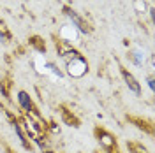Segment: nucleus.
Wrapping results in <instances>:
<instances>
[{
    "label": "nucleus",
    "mask_w": 155,
    "mask_h": 153,
    "mask_svg": "<svg viewBox=\"0 0 155 153\" xmlns=\"http://www.w3.org/2000/svg\"><path fill=\"white\" fill-rule=\"evenodd\" d=\"M18 102L19 106L23 107V111L27 113V115L30 116H37V118H41V113H39L37 106L34 104V100H32V97L25 92V90H19L18 92Z\"/></svg>",
    "instance_id": "obj_3"
},
{
    "label": "nucleus",
    "mask_w": 155,
    "mask_h": 153,
    "mask_svg": "<svg viewBox=\"0 0 155 153\" xmlns=\"http://www.w3.org/2000/svg\"><path fill=\"white\" fill-rule=\"evenodd\" d=\"M28 44L35 49V51L46 55V42H44V39L41 37V35H32V37L28 39Z\"/></svg>",
    "instance_id": "obj_9"
},
{
    "label": "nucleus",
    "mask_w": 155,
    "mask_h": 153,
    "mask_svg": "<svg viewBox=\"0 0 155 153\" xmlns=\"http://www.w3.org/2000/svg\"><path fill=\"white\" fill-rule=\"evenodd\" d=\"M12 127H14V130H16V134H18L19 141L23 144V148H25V150H32L30 135H28V132H27V129H25V125H23V118H14V120H12Z\"/></svg>",
    "instance_id": "obj_5"
},
{
    "label": "nucleus",
    "mask_w": 155,
    "mask_h": 153,
    "mask_svg": "<svg viewBox=\"0 0 155 153\" xmlns=\"http://www.w3.org/2000/svg\"><path fill=\"white\" fill-rule=\"evenodd\" d=\"M42 153H53V151H49V150H46V151H42Z\"/></svg>",
    "instance_id": "obj_12"
},
{
    "label": "nucleus",
    "mask_w": 155,
    "mask_h": 153,
    "mask_svg": "<svg viewBox=\"0 0 155 153\" xmlns=\"http://www.w3.org/2000/svg\"><path fill=\"white\" fill-rule=\"evenodd\" d=\"M120 74H122V77H124V81H125V85H127V88L134 93V95H141V85H139V81L134 77V74L129 70V69H125V67H122L120 65Z\"/></svg>",
    "instance_id": "obj_6"
},
{
    "label": "nucleus",
    "mask_w": 155,
    "mask_h": 153,
    "mask_svg": "<svg viewBox=\"0 0 155 153\" xmlns=\"http://www.w3.org/2000/svg\"><path fill=\"white\" fill-rule=\"evenodd\" d=\"M58 113H60V118H62V122L65 125L74 127V129H79V127H81V120H79L72 111H69L65 106H58Z\"/></svg>",
    "instance_id": "obj_7"
},
{
    "label": "nucleus",
    "mask_w": 155,
    "mask_h": 153,
    "mask_svg": "<svg viewBox=\"0 0 155 153\" xmlns=\"http://www.w3.org/2000/svg\"><path fill=\"white\" fill-rule=\"evenodd\" d=\"M146 83H148V86H150V90L153 92V90H155V85H153V76H152V74L146 77Z\"/></svg>",
    "instance_id": "obj_11"
},
{
    "label": "nucleus",
    "mask_w": 155,
    "mask_h": 153,
    "mask_svg": "<svg viewBox=\"0 0 155 153\" xmlns=\"http://www.w3.org/2000/svg\"><path fill=\"white\" fill-rule=\"evenodd\" d=\"M127 122H130L132 125H136V129L143 130L145 134L153 135V123H152V120H145V118H139V116L127 115Z\"/></svg>",
    "instance_id": "obj_8"
},
{
    "label": "nucleus",
    "mask_w": 155,
    "mask_h": 153,
    "mask_svg": "<svg viewBox=\"0 0 155 153\" xmlns=\"http://www.w3.org/2000/svg\"><path fill=\"white\" fill-rule=\"evenodd\" d=\"M64 12H65L69 18H71L72 25H74V27L81 32V34H92V27L87 23V19H83L79 14H78V12H74V11L71 9V7H67V5L64 7Z\"/></svg>",
    "instance_id": "obj_4"
},
{
    "label": "nucleus",
    "mask_w": 155,
    "mask_h": 153,
    "mask_svg": "<svg viewBox=\"0 0 155 153\" xmlns=\"http://www.w3.org/2000/svg\"><path fill=\"white\" fill-rule=\"evenodd\" d=\"M0 39H4V37H2V30H0Z\"/></svg>",
    "instance_id": "obj_13"
},
{
    "label": "nucleus",
    "mask_w": 155,
    "mask_h": 153,
    "mask_svg": "<svg viewBox=\"0 0 155 153\" xmlns=\"http://www.w3.org/2000/svg\"><path fill=\"white\" fill-rule=\"evenodd\" d=\"M127 150H129V153H150L146 146H143L137 141H127Z\"/></svg>",
    "instance_id": "obj_10"
},
{
    "label": "nucleus",
    "mask_w": 155,
    "mask_h": 153,
    "mask_svg": "<svg viewBox=\"0 0 155 153\" xmlns=\"http://www.w3.org/2000/svg\"><path fill=\"white\" fill-rule=\"evenodd\" d=\"M65 69H67V74L71 77L79 79V77H83L88 72V62L81 55V57H76L72 60H69V62H65Z\"/></svg>",
    "instance_id": "obj_2"
},
{
    "label": "nucleus",
    "mask_w": 155,
    "mask_h": 153,
    "mask_svg": "<svg viewBox=\"0 0 155 153\" xmlns=\"http://www.w3.org/2000/svg\"><path fill=\"white\" fill-rule=\"evenodd\" d=\"M94 135H95L97 143L101 144V148H102L104 153H120L116 137L109 130H106L104 127H95L94 129Z\"/></svg>",
    "instance_id": "obj_1"
}]
</instances>
